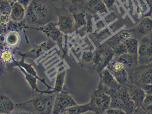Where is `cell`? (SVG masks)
<instances>
[{
	"mask_svg": "<svg viewBox=\"0 0 152 114\" xmlns=\"http://www.w3.org/2000/svg\"><path fill=\"white\" fill-rule=\"evenodd\" d=\"M55 45L56 43L54 44L51 41L48 40L46 42L42 43L41 45L36 46L35 47L32 48L31 50H29L25 53H19V54L21 56V57L31 58L33 59H35L38 57H40L48 50L53 48Z\"/></svg>",
	"mask_w": 152,
	"mask_h": 114,
	"instance_id": "2e32d148",
	"label": "cell"
},
{
	"mask_svg": "<svg viewBox=\"0 0 152 114\" xmlns=\"http://www.w3.org/2000/svg\"><path fill=\"white\" fill-rule=\"evenodd\" d=\"M14 58L13 54L10 49V47L7 45L1 44V64H4V66L11 64L14 62Z\"/></svg>",
	"mask_w": 152,
	"mask_h": 114,
	"instance_id": "7402d4cb",
	"label": "cell"
},
{
	"mask_svg": "<svg viewBox=\"0 0 152 114\" xmlns=\"http://www.w3.org/2000/svg\"><path fill=\"white\" fill-rule=\"evenodd\" d=\"M0 20H1V23L7 24V23H9L10 22L11 19H10V17L9 15H7V14H1Z\"/></svg>",
	"mask_w": 152,
	"mask_h": 114,
	"instance_id": "d590c367",
	"label": "cell"
},
{
	"mask_svg": "<svg viewBox=\"0 0 152 114\" xmlns=\"http://www.w3.org/2000/svg\"><path fill=\"white\" fill-rule=\"evenodd\" d=\"M107 68L121 85L127 86L132 83L124 65L118 60L113 58Z\"/></svg>",
	"mask_w": 152,
	"mask_h": 114,
	"instance_id": "ba28073f",
	"label": "cell"
},
{
	"mask_svg": "<svg viewBox=\"0 0 152 114\" xmlns=\"http://www.w3.org/2000/svg\"><path fill=\"white\" fill-rule=\"evenodd\" d=\"M56 15L58 17L56 24L64 34H69L74 31L75 20L73 14L62 7L56 8Z\"/></svg>",
	"mask_w": 152,
	"mask_h": 114,
	"instance_id": "8992f818",
	"label": "cell"
},
{
	"mask_svg": "<svg viewBox=\"0 0 152 114\" xmlns=\"http://www.w3.org/2000/svg\"><path fill=\"white\" fill-rule=\"evenodd\" d=\"M115 53V57H118L126 53H128L126 47L124 43H121L119 45H118L116 47H115L113 49Z\"/></svg>",
	"mask_w": 152,
	"mask_h": 114,
	"instance_id": "1f68e13d",
	"label": "cell"
},
{
	"mask_svg": "<svg viewBox=\"0 0 152 114\" xmlns=\"http://www.w3.org/2000/svg\"><path fill=\"white\" fill-rule=\"evenodd\" d=\"M66 74V71H64L57 75L56 77L55 87L53 88V90H48L50 93H56V94H58V93L62 91L64 84Z\"/></svg>",
	"mask_w": 152,
	"mask_h": 114,
	"instance_id": "83f0119b",
	"label": "cell"
},
{
	"mask_svg": "<svg viewBox=\"0 0 152 114\" xmlns=\"http://www.w3.org/2000/svg\"><path fill=\"white\" fill-rule=\"evenodd\" d=\"M113 58L118 60L124 65L126 70L129 74V78L138 67V57L126 53L118 57H113Z\"/></svg>",
	"mask_w": 152,
	"mask_h": 114,
	"instance_id": "4fadbf2b",
	"label": "cell"
},
{
	"mask_svg": "<svg viewBox=\"0 0 152 114\" xmlns=\"http://www.w3.org/2000/svg\"><path fill=\"white\" fill-rule=\"evenodd\" d=\"M75 20L74 31L77 34L81 36H84L87 33V20L86 12H82L80 13L73 14Z\"/></svg>",
	"mask_w": 152,
	"mask_h": 114,
	"instance_id": "ac0fdd59",
	"label": "cell"
},
{
	"mask_svg": "<svg viewBox=\"0 0 152 114\" xmlns=\"http://www.w3.org/2000/svg\"><path fill=\"white\" fill-rule=\"evenodd\" d=\"M86 20H87V33H92L93 30V25L91 18L94 17L92 15L86 13Z\"/></svg>",
	"mask_w": 152,
	"mask_h": 114,
	"instance_id": "d6a6232c",
	"label": "cell"
},
{
	"mask_svg": "<svg viewBox=\"0 0 152 114\" xmlns=\"http://www.w3.org/2000/svg\"><path fill=\"white\" fill-rule=\"evenodd\" d=\"M108 11H111L114 7L116 0H102Z\"/></svg>",
	"mask_w": 152,
	"mask_h": 114,
	"instance_id": "e575fe53",
	"label": "cell"
},
{
	"mask_svg": "<svg viewBox=\"0 0 152 114\" xmlns=\"http://www.w3.org/2000/svg\"><path fill=\"white\" fill-rule=\"evenodd\" d=\"M88 111H92V107L90 102L83 105L76 104L72 107H69L66 110L64 114H81Z\"/></svg>",
	"mask_w": 152,
	"mask_h": 114,
	"instance_id": "484cf974",
	"label": "cell"
},
{
	"mask_svg": "<svg viewBox=\"0 0 152 114\" xmlns=\"http://www.w3.org/2000/svg\"><path fill=\"white\" fill-rule=\"evenodd\" d=\"M0 4L1 14H7L10 15L13 4L8 0H1Z\"/></svg>",
	"mask_w": 152,
	"mask_h": 114,
	"instance_id": "f546056e",
	"label": "cell"
},
{
	"mask_svg": "<svg viewBox=\"0 0 152 114\" xmlns=\"http://www.w3.org/2000/svg\"><path fill=\"white\" fill-rule=\"evenodd\" d=\"M8 1H10V2H12V4H14V2H17V0H8Z\"/></svg>",
	"mask_w": 152,
	"mask_h": 114,
	"instance_id": "74e56055",
	"label": "cell"
},
{
	"mask_svg": "<svg viewBox=\"0 0 152 114\" xmlns=\"http://www.w3.org/2000/svg\"><path fill=\"white\" fill-rule=\"evenodd\" d=\"M125 1V0H121V1L122 2H124Z\"/></svg>",
	"mask_w": 152,
	"mask_h": 114,
	"instance_id": "f35d334b",
	"label": "cell"
},
{
	"mask_svg": "<svg viewBox=\"0 0 152 114\" xmlns=\"http://www.w3.org/2000/svg\"><path fill=\"white\" fill-rule=\"evenodd\" d=\"M20 38L18 34L13 30L8 32L5 38V42L10 47H14L18 45Z\"/></svg>",
	"mask_w": 152,
	"mask_h": 114,
	"instance_id": "f1b7e54d",
	"label": "cell"
},
{
	"mask_svg": "<svg viewBox=\"0 0 152 114\" xmlns=\"http://www.w3.org/2000/svg\"><path fill=\"white\" fill-rule=\"evenodd\" d=\"M63 7L75 14L87 11V0H59Z\"/></svg>",
	"mask_w": 152,
	"mask_h": 114,
	"instance_id": "5bb4252c",
	"label": "cell"
},
{
	"mask_svg": "<svg viewBox=\"0 0 152 114\" xmlns=\"http://www.w3.org/2000/svg\"><path fill=\"white\" fill-rule=\"evenodd\" d=\"M33 0H17V2L20 3L23 7L26 9V10L28 9V6L31 4Z\"/></svg>",
	"mask_w": 152,
	"mask_h": 114,
	"instance_id": "8d00e7d4",
	"label": "cell"
},
{
	"mask_svg": "<svg viewBox=\"0 0 152 114\" xmlns=\"http://www.w3.org/2000/svg\"><path fill=\"white\" fill-rule=\"evenodd\" d=\"M14 64H15V66L18 67L20 68L21 72L24 74L26 80H27L28 83L29 84V85L31 87V88L32 89L33 95L34 93L41 92V91L38 89L37 85L38 79L35 78L33 75L28 74V72H26V71L22 67H21V66L18 64L17 61H16L15 59H14Z\"/></svg>",
	"mask_w": 152,
	"mask_h": 114,
	"instance_id": "603a6c76",
	"label": "cell"
},
{
	"mask_svg": "<svg viewBox=\"0 0 152 114\" xmlns=\"http://www.w3.org/2000/svg\"><path fill=\"white\" fill-rule=\"evenodd\" d=\"M129 30L132 37L136 38L140 41L143 37L152 33V17H143L136 26L129 29Z\"/></svg>",
	"mask_w": 152,
	"mask_h": 114,
	"instance_id": "8fae6325",
	"label": "cell"
},
{
	"mask_svg": "<svg viewBox=\"0 0 152 114\" xmlns=\"http://www.w3.org/2000/svg\"><path fill=\"white\" fill-rule=\"evenodd\" d=\"M109 12L102 0H87L86 13L95 16L97 13L104 15Z\"/></svg>",
	"mask_w": 152,
	"mask_h": 114,
	"instance_id": "e0dca14e",
	"label": "cell"
},
{
	"mask_svg": "<svg viewBox=\"0 0 152 114\" xmlns=\"http://www.w3.org/2000/svg\"><path fill=\"white\" fill-rule=\"evenodd\" d=\"M77 104V103L70 95L69 93L63 91L58 93L56 96L53 114H64L66 110L69 107Z\"/></svg>",
	"mask_w": 152,
	"mask_h": 114,
	"instance_id": "9c48e42d",
	"label": "cell"
},
{
	"mask_svg": "<svg viewBox=\"0 0 152 114\" xmlns=\"http://www.w3.org/2000/svg\"><path fill=\"white\" fill-rule=\"evenodd\" d=\"M94 53V58L92 62L83 67L99 75L110 64L115 56V53L112 48L105 42L98 46Z\"/></svg>",
	"mask_w": 152,
	"mask_h": 114,
	"instance_id": "3957f363",
	"label": "cell"
},
{
	"mask_svg": "<svg viewBox=\"0 0 152 114\" xmlns=\"http://www.w3.org/2000/svg\"><path fill=\"white\" fill-rule=\"evenodd\" d=\"M151 17H152V15H151Z\"/></svg>",
	"mask_w": 152,
	"mask_h": 114,
	"instance_id": "ab89813d",
	"label": "cell"
},
{
	"mask_svg": "<svg viewBox=\"0 0 152 114\" xmlns=\"http://www.w3.org/2000/svg\"><path fill=\"white\" fill-rule=\"evenodd\" d=\"M134 114H152V94H146L141 107L136 108Z\"/></svg>",
	"mask_w": 152,
	"mask_h": 114,
	"instance_id": "cb8c5ba5",
	"label": "cell"
},
{
	"mask_svg": "<svg viewBox=\"0 0 152 114\" xmlns=\"http://www.w3.org/2000/svg\"><path fill=\"white\" fill-rule=\"evenodd\" d=\"M107 93L111 96L110 108L121 109L124 111L126 114H134L136 106L126 86H122L116 90H108Z\"/></svg>",
	"mask_w": 152,
	"mask_h": 114,
	"instance_id": "277c9868",
	"label": "cell"
},
{
	"mask_svg": "<svg viewBox=\"0 0 152 114\" xmlns=\"http://www.w3.org/2000/svg\"><path fill=\"white\" fill-rule=\"evenodd\" d=\"M99 77L100 80L99 85L106 93L108 90H116L122 86L107 67L100 72Z\"/></svg>",
	"mask_w": 152,
	"mask_h": 114,
	"instance_id": "7c38bea8",
	"label": "cell"
},
{
	"mask_svg": "<svg viewBox=\"0 0 152 114\" xmlns=\"http://www.w3.org/2000/svg\"><path fill=\"white\" fill-rule=\"evenodd\" d=\"M26 12V9L20 3L18 2H14L12 5V12L10 15L11 21L16 22L22 21L25 17Z\"/></svg>",
	"mask_w": 152,
	"mask_h": 114,
	"instance_id": "44dd1931",
	"label": "cell"
},
{
	"mask_svg": "<svg viewBox=\"0 0 152 114\" xmlns=\"http://www.w3.org/2000/svg\"><path fill=\"white\" fill-rule=\"evenodd\" d=\"M126 87L132 99L135 104L136 109L141 107L146 95L145 90L141 87L133 83H131Z\"/></svg>",
	"mask_w": 152,
	"mask_h": 114,
	"instance_id": "9a60e30c",
	"label": "cell"
},
{
	"mask_svg": "<svg viewBox=\"0 0 152 114\" xmlns=\"http://www.w3.org/2000/svg\"><path fill=\"white\" fill-rule=\"evenodd\" d=\"M104 114H125L124 111L119 109V108H109L107 109Z\"/></svg>",
	"mask_w": 152,
	"mask_h": 114,
	"instance_id": "836d02e7",
	"label": "cell"
},
{
	"mask_svg": "<svg viewBox=\"0 0 152 114\" xmlns=\"http://www.w3.org/2000/svg\"><path fill=\"white\" fill-rule=\"evenodd\" d=\"M56 95V93H49L48 90L34 93L31 99L15 104V109L31 114H53Z\"/></svg>",
	"mask_w": 152,
	"mask_h": 114,
	"instance_id": "7a4b0ae2",
	"label": "cell"
},
{
	"mask_svg": "<svg viewBox=\"0 0 152 114\" xmlns=\"http://www.w3.org/2000/svg\"><path fill=\"white\" fill-rule=\"evenodd\" d=\"M25 58L23 57H21V59L20 61H18V64H20L21 66V67H22L26 72H28V74L33 75L34 77H35V78L38 79V80H40L41 82L42 83H43L48 88V90H53V88L49 86L46 83L45 79H41L39 77H38V75H37V71H35L33 66L31 64H26L25 62Z\"/></svg>",
	"mask_w": 152,
	"mask_h": 114,
	"instance_id": "d4e9b609",
	"label": "cell"
},
{
	"mask_svg": "<svg viewBox=\"0 0 152 114\" xmlns=\"http://www.w3.org/2000/svg\"><path fill=\"white\" fill-rule=\"evenodd\" d=\"M124 43L126 47L128 53L138 57L139 41L137 39L132 37L127 39Z\"/></svg>",
	"mask_w": 152,
	"mask_h": 114,
	"instance_id": "4316f807",
	"label": "cell"
},
{
	"mask_svg": "<svg viewBox=\"0 0 152 114\" xmlns=\"http://www.w3.org/2000/svg\"><path fill=\"white\" fill-rule=\"evenodd\" d=\"M94 53L91 51H84L83 53L82 60L80 62L82 67L92 63L94 60Z\"/></svg>",
	"mask_w": 152,
	"mask_h": 114,
	"instance_id": "4dcf8cb0",
	"label": "cell"
},
{
	"mask_svg": "<svg viewBox=\"0 0 152 114\" xmlns=\"http://www.w3.org/2000/svg\"><path fill=\"white\" fill-rule=\"evenodd\" d=\"M111 96L106 93L100 86H97L90 95V103L92 107V112L95 114H104L110 107Z\"/></svg>",
	"mask_w": 152,
	"mask_h": 114,
	"instance_id": "5b68a950",
	"label": "cell"
},
{
	"mask_svg": "<svg viewBox=\"0 0 152 114\" xmlns=\"http://www.w3.org/2000/svg\"><path fill=\"white\" fill-rule=\"evenodd\" d=\"M15 105L12 100L9 99L1 90L0 92V114H10L15 110Z\"/></svg>",
	"mask_w": 152,
	"mask_h": 114,
	"instance_id": "ffe728a7",
	"label": "cell"
},
{
	"mask_svg": "<svg viewBox=\"0 0 152 114\" xmlns=\"http://www.w3.org/2000/svg\"><path fill=\"white\" fill-rule=\"evenodd\" d=\"M54 0H33L28 9L23 21L28 26H42L53 21L56 15ZM30 28V27H29Z\"/></svg>",
	"mask_w": 152,
	"mask_h": 114,
	"instance_id": "6da1fadb",
	"label": "cell"
},
{
	"mask_svg": "<svg viewBox=\"0 0 152 114\" xmlns=\"http://www.w3.org/2000/svg\"><path fill=\"white\" fill-rule=\"evenodd\" d=\"M131 33L129 31V29L126 30L123 29L120 31L117 34L112 36L110 39L107 40L105 42L108 44L110 47L113 49L115 47H116L118 45L124 43L125 41L132 37Z\"/></svg>",
	"mask_w": 152,
	"mask_h": 114,
	"instance_id": "d6986e66",
	"label": "cell"
},
{
	"mask_svg": "<svg viewBox=\"0 0 152 114\" xmlns=\"http://www.w3.org/2000/svg\"><path fill=\"white\" fill-rule=\"evenodd\" d=\"M30 28L41 31L46 35L49 39L56 42L61 50H64L63 48V33L58 28L56 23L51 21L44 26L37 28Z\"/></svg>",
	"mask_w": 152,
	"mask_h": 114,
	"instance_id": "30bf717a",
	"label": "cell"
},
{
	"mask_svg": "<svg viewBox=\"0 0 152 114\" xmlns=\"http://www.w3.org/2000/svg\"><path fill=\"white\" fill-rule=\"evenodd\" d=\"M138 62L139 66L148 65L152 63V33L139 41Z\"/></svg>",
	"mask_w": 152,
	"mask_h": 114,
	"instance_id": "52a82bcc",
	"label": "cell"
}]
</instances>
